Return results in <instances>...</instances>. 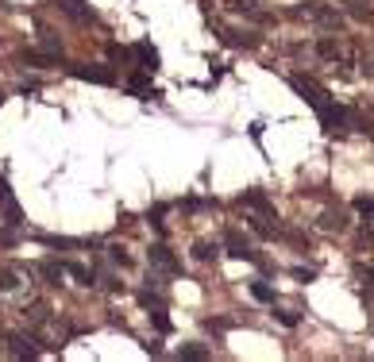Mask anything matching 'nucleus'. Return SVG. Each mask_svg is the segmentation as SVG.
Listing matches in <instances>:
<instances>
[{
	"label": "nucleus",
	"mask_w": 374,
	"mask_h": 362,
	"mask_svg": "<svg viewBox=\"0 0 374 362\" xmlns=\"http://www.w3.org/2000/svg\"><path fill=\"white\" fill-rule=\"evenodd\" d=\"M289 85L301 93V101L313 104L316 116H320V123L332 131V135H339V131H347V123H351V112L344 108L339 101H332V93L320 85L316 77H305V73H289Z\"/></svg>",
	"instance_id": "f257e3e1"
},
{
	"label": "nucleus",
	"mask_w": 374,
	"mask_h": 362,
	"mask_svg": "<svg viewBox=\"0 0 374 362\" xmlns=\"http://www.w3.org/2000/svg\"><path fill=\"white\" fill-rule=\"evenodd\" d=\"M147 262H151L154 270H158V274H170V277L182 274V262L174 258V251H170L166 243H154L151 251H147Z\"/></svg>",
	"instance_id": "f03ea898"
},
{
	"label": "nucleus",
	"mask_w": 374,
	"mask_h": 362,
	"mask_svg": "<svg viewBox=\"0 0 374 362\" xmlns=\"http://www.w3.org/2000/svg\"><path fill=\"white\" fill-rule=\"evenodd\" d=\"M54 8H58L62 15H70L74 23H96V12L85 0H54Z\"/></svg>",
	"instance_id": "7ed1b4c3"
},
{
	"label": "nucleus",
	"mask_w": 374,
	"mask_h": 362,
	"mask_svg": "<svg viewBox=\"0 0 374 362\" xmlns=\"http://www.w3.org/2000/svg\"><path fill=\"white\" fill-rule=\"evenodd\" d=\"M35 335H23V332H12L8 335V355L12 358H35L39 355V347H35Z\"/></svg>",
	"instance_id": "20e7f679"
},
{
	"label": "nucleus",
	"mask_w": 374,
	"mask_h": 362,
	"mask_svg": "<svg viewBox=\"0 0 374 362\" xmlns=\"http://www.w3.org/2000/svg\"><path fill=\"white\" fill-rule=\"evenodd\" d=\"M224 246H227V254H232V258H247V262L258 258V254L251 251V243L243 239V232H235V227H227V232H224Z\"/></svg>",
	"instance_id": "39448f33"
},
{
	"label": "nucleus",
	"mask_w": 374,
	"mask_h": 362,
	"mask_svg": "<svg viewBox=\"0 0 374 362\" xmlns=\"http://www.w3.org/2000/svg\"><path fill=\"white\" fill-rule=\"evenodd\" d=\"M305 12H308V15H313V20H316V23H320V27H324V31H339V27H344V15H339V12H336V8H324V4H308V8H305Z\"/></svg>",
	"instance_id": "423d86ee"
},
{
	"label": "nucleus",
	"mask_w": 374,
	"mask_h": 362,
	"mask_svg": "<svg viewBox=\"0 0 374 362\" xmlns=\"http://www.w3.org/2000/svg\"><path fill=\"white\" fill-rule=\"evenodd\" d=\"M239 204H247V208H255L263 220H274V204L266 201V193H263V189H247V193L239 196Z\"/></svg>",
	"instance_id": "0eeeda50"
},
{
	"label": "nucleus",
	"mask_w": 374,
	"mask_h": 362,
	"mask_svg": "<svg viewBox=\"0 0 374 362\" xmlns=\"http://www.w3.org/2000/svg\"><path fill=\"white\" fill-rule=\"evenodd\" d=\"M124 85H127V89H132V93H135V96H139V101H154V96H162V93H158V89H154V85H151V81H147V70L132 73V77H127V81H124Z\"/></svg>",
	"instance_id": "6e6552de"
},
{
	"label": "nucleus",
	"mask_w": 374,
	"mask_h": 362,
	"mask_svg": "<svg viewBox=\"0 0 374 362\" xmlns=\"http://www.w3.org/2000/svg\"><path fill=\"white\" fill-rule=\"evenodd\" d=\"M70 73L81 81H96V85H112V81H116L112 70H96V65H70Z\"/></svg>",
	"instance_id": "1a4fd4ad"
},
{
	"label": "nucleus",
	"mask_w": 374,
	"mask_h": 362,
	"mask_svg": "<svg viewBox=\"0 0 374 362\" xmlns=\"http://www.w3.org/2000/svg\"><path fill=\"white\" fill-rule=\"evenodd\" d=\"M39 51H43L51 62H62V39L54 35V31L43 27V31H39Z\"/></svg>",
	"instance_id": "9d476101"
},
{
	"label": "nucleus",
	"mask_w": 374,
	"mask_h": 362,
	"mask_svg": "<svg viewBox=\"0 0 374 362\" xmlns=\"http://www.w3.org/2000/svg\"><path fill=\"white\" fill-rule=\"evenodd\" d=\"M135 58H139V70H158V51H154V46L147 43V39H139V43H135Z\"/></svg>",
	"instance_id": "9b49d317"
},
{
	"label": "nucleus",
	"mask_w": 374,
	"mask_h": 362,
	"mask_svg": "<svg viewBox=\"0 0 374 362\" xmlns=\"http://www.w3.org/2000/svg\"><path fill=\"white\" fill-rule=\"evenodd\" d=\"M39 274L46 277V285H62V274H66V262H62V258H46V262H39Z\"/></svg>",
	"instance_id": "f8f14e48"
},
{
	"label": "nucleus",
	"mask_w": 374,
	"mask_h": 362,
	"mask_svg": "<svg viewBox=\"0 0 374 362\" xmlns=\"http://www.w3.org/2000/svg\"><path fill=\"white\" fill-rule=\"evenodd\" d=\"M23 316H27L31 324H51V304H46V301H31L27 308H23Z\"/></svg>",
	"instance_id": "ddd939ff"
},
{
	"label": "nucleus",
	"mask_w": 374,
	"mask_h": 362,
	"mask_svg": "<svg viewBox=\"0 0 374 362\" xmlns=\"http://www.w3.org/2000/svg\"><path fill=\"white\" fill-rule=\"evenodd\" d=\"M147 316H151V324L158 327L162 335L170 332V316H166V304H162V301H154V304H151V308H147Z\"/></svg>",
	"instance_id": "4468645a"
},
{
	"label": "nucleus",
	"mask_w": 374,
	"mask_h": 362,
	"mask_svg": "<svg viewBox=\"0 0 374 362\" xmlns=\"http://www.w3.org/2000/svg\"><path fill=\"white\" fill-rule=\"evenodd\" d=\"M232 8H235L239 15H247V20H255V23H270V15H266V12H258V8L251 4V0H235Z\"/></svg>",
	"instance_id": "2eb2a0df"
},
{
	"label": "nucleus",
	"mask_w": 374,
	"mask_h": 362,
	"mask_svg": "<svg viewBox=\"0 0 374 362\" xmlns=\"http://www.w3.org/2000/svg\"><path fill=\"white\" fill-rule=\"evenodd\" d=\"M66 274L77 277V285H93V282H96V274H93L89 266H81V262H66Z\"/></svg>",
	"instance_id": "dca6fc26"
},
{
	"label": "nucleus",
	"mask_w": 374,
	"mask_h": 362,
	"mask_svg": "<svg viewBox=\"0 0 374 362\" xmlns=\"http://www.w3.org/2000/svg\"><path fill=\"white\" fill-rule=\"evenodd\" d=\"M220 39H224L227 46H255V43H258L251 31H247V35H239V31H224V27H220Z\"/></svg>",
	"instance_id": "f3484780"
},
{
	"label": "nucleus",
	"mask_w": 374,
	"mask_h": 362,
	"mask_svg": "<svg viewBox=\"0 0 374 362\" xmlns=\"http://www.w3.org/2000/svg\"><path fill=\"white\" fill-rule=\"evenodd\" d=\"M320 227H324V232H339V227H347L344 212H324V216H320Z\"/></svg>",
	"instance_id": "a211bd4d"
},
{
	"label": "nucleus",
	"mask_w": 374,
	"mask_h": 362,
	"mask_svg": "<svg viewBox=\"0 0 374 362\" xmlns=\"http://www.w3.org/2000/svg\"><path fill=\"white\" fill-rule=\"evenodd\" d=\"M344 12H351L355 20H374V12L363 4V0H344Z\"/></svg>",
	"instance_id": "6ab92c4d"
},
{
	"label": "nucleus",
	"mask_w": 374,
	"mask_h": 362,
	"mask_svg": "<svg viewBox=\"0 0 374 362\" xmlns=\"http://www.w3.org/2000/svg\"><path fill=\"white\" fill-rule=\"evenodd\" d=\"M316 54L320 58H339V43L336 39H316Z\"/></svg>",
	"instance_id": "aec40b11"
},
{
	"label": "nucleus",
	"mask_w": 374,
	"mask_h": 362,
	"mask_svg": "<svg viewBox=\"0 0 374 362\" xmlns=\"http://www.w3.org/2000/svg\"><path fill=\"white\" fill-rule=\"evenodd\" d=\"M20 274H15V270H4V274H0V293H15L20 289Z\"/></svg>",
	"instance_id": "412c9836"
},
{
	"label": "nucleus",
	"mask_w": 374,
	"mask_h": 362,
	"mask_svg": "<svg viewBox=\"0 0 374 362\" xmlns=\"http://www.w3.org/2000/svg\"><path fill=\"white\" fill-rule=\"evenodd\" d=\"M251 297L263 301V304H270V301H274V289H270L266 282H251Z\"/></svg>",
	"instance_id": "4be33fe9"
},
{
	"label": "nucleus",
	"mask_w": 374,
	"mask_h": 362,
	"mask_svg": "<svg viewBox=\"0 0 374 362\" xmlns=\"http://www.w3.org/2000/svg\"><path fill=\"white\" fill-rule=\"evenodd\" d=\"M108 262H112V266H132V254H127L124 251V246H108Z\"/></svg>",
	"instance_id": "5701e85b"
},
{
	"label": "nucleus",
	"mask_w": 374,
	"mask_h": 362,
	"mask_svg": "<svg viewBox=\"0 0 374 362\" xmlns=\"http://www.w3.org/2000/svg\"><path fill=\"white\" fill-rule=\"evenodd\" d=\"M216 251H220V246H213V243H197V246H193V258H197V262H213V258H216Z\"/></svg>",
	"instance_id": "b1692460"
},
{
	"label": "nucleus",
	"mask_w": 374,
	"mask_h": 362,
	"mask_svg": "<svg viewBox=\"0 0 374 362\" xmlns=\"http://www.w3.org/2000/svg\"><path fill=\"white\" fill-rule=\"evenodd\" d=\"M162 216H166V204H158V208H151V216H147V220H151V227H154V232H158V235L166 232V220H162Z\"/></svg>",
	"instance_id": "393cba45"
},
{
	"label": "nucleus",
	"mask_w": 374,
	"mask_h": 362,
	"mask_svg": "<svg viewBox=\"0 0 374 362\" xmlns=\"http://www.w3.org/2000/svg\"><path fill=\"white\" fill-rule=\"evenodd\" d=\"M185 212H201V208H216V201H205V196H189V201H182Z\"/></svg>",
	"instance_id": "a878e982"
},
{
	"label": "nucleus",
	"mask_w": 374,
	"mask_h": 362,
	"mask_svg": "<svg viewBox=\"0 0 374 362\" xmlns=\"http://www.w3.org/2000/svg\"><path fill=\"white\" fill-rule=\"evenodd\" d=\"M182 358H208V347H201V343H189V347L177 351Z\"/></svg>",
	"instance_id": "bb28decb"
},
{
	"label": "nucleus",
	"mask_w": 374,
	"mask_h": 362,
	"mask_svg": "<svg viewBox=\"0 0 374 362\" xmlns=\"http://www.w3.org/2000/svg\"><path fill=\"white\" fill-rule=\"evenodd\" d=\"M355 208H359L363 216H370V224H374V196H355Z\"/></svg>",
	"instance_id": "cd10ccee"
},
{
	"label": "nucleus",
	"mask_w": 374,
	"mask_h": 362,
	"mask_svg": "<svg viewBox=\"0 0 374 362\" xmlns=\"http://www.w3.org/2000/svg\"><path fill=\"white\" fill-rule=\"evenodd\" d=\"M274 320H282L286 327H297V312H274Z\"/></svg>",
	"instance_id": "c85d7f7f"
},
{
	"label": "nucleus",
	"mask_w": 374,
	"mask_h": 362,
	"mask_svg": "<svg viewBox=\"0 0 374 362\" xmlns=\"http://www.w3.org/2000/svg\"><path fill=\"white\" fill-rule=\"evenodd\" d=\"M294 277H297V282H313V277H316V270H305V266H297V270H294Z\"/></svg>",
	"instance_id": "c756f323"
},
{
	"label": "nucleus",
	"mask_w": 374,
	"mask_h": 362,
	"mask_svg": "<svg viewBox=\"0 0 374 362\" xmlns=\"http://www.w3.org/2000/svg\"><path fill=\"white\" fill-rule=\"evenodd\" d=\"M8 196H12V185H8L4 177H0V201H8Z\"/></svg>",
	"instance_id": "7c9ffc66"
},
{
	"label": "nucleus",
	"mask_w": 374,
	"mask_h": 362,
	"mask_svg": "<svg viewBox=\"0 0 374 362\" xmlns=\"http://www.w3.org/2000/svg\"><path fill=\"white\" fill-rule=\"evenodd\" d=\"M363 70H367V77H374V58H363Z\"/></svg>",
	"instance_id": "2f4dec72"
},
{
	"label": "nucleus",
	"mask_w": 374,
	"mask_h": 362,
	"mask_svg": "<svg viewBox=\"0 0 374 362\" xmlns=\"http://www.w3.org/2000/svg\"><path fill=\"white\" fill-rule=\"evenodd\" d=\"M367 282H370V289H374V266H370V274H367Z\"/></svg>",
	"instance_id": "473e14b6"
},
{
	"label": "nucleus",
	"mask_w": 374,
	"mask_h": 362,
	"mask_svg": "<svg viewBox=\"0 0 374 362\" xmlns=\"http://www.w3.org/2000/svg\"><path fill=\"white\" fill-rule=\"evenodd\" d=\"M0 101H4V96H0Z\"/></svg>",
	"instance_id": "72a5a7b5"
}]
</instances>
